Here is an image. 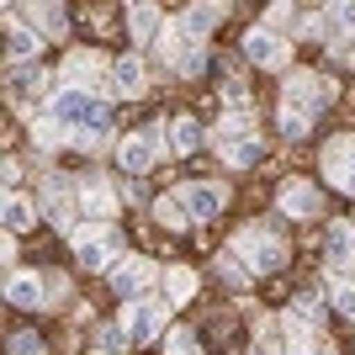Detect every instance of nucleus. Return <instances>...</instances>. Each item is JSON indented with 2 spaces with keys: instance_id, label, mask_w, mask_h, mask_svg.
<instances>
[{
  "instance_id": "f257e3e1",
  "label": "nucleus",
  "mask_w": 355,
  "mask_h": 355,
  "mask_svg": "<svg viewBox=\"0 0 355 355\" xmlns=\"http://www.w3.org/2000/svg\"><path fill=\"white\" fill-rule=\"evenodd\" d=\"M329 96H334V85H329L324 74H292L286 90H282V133L302 138V133H308V122L324 112Z\"/></svg>"
},
{
  "instance_id": "f03ea898",
  "label": "nucleus",
  "mask_w": 355,
  "mask_h": 355,
  "mask_svg": "<svg viewBox=\"0 0 355 355\" xmlns=\"http://www.w3.org/2000/svg\"><path fill=\"white\" fill-rule=\"evenodd\" d=\"M74 254H80V266L101 270V266H117V234L106 228V223H85V228H74Z\"/></svg>"
},
{
  "instance_id": "7ed1b4c3",
  "label": "nucleus",
  "mask_w": 355,
  "mask_h": 355,
  "mask_svg": "<svg viewBox=\"0 0 355 355\" xmlns=\"http://www.w3.org/2000/svg\"><path fill=\"white\" fill-rule=\"evenodd\" d=\"M239 260L250 270H260V276H270V270L286 260V250H282V239H270L266 228H250V234L239 239Z\"/></svg>"
},
{
  "instance_id": "20e7f679",
  "label": "nucleus",
  "mask_w": 355,
  "mask_h": 355,
  "mask_svg": "<svg viewBox=\"0 0 355 355\" xmlns=\"http://www.w3.org/2000/svg\"><path fill=\"white\" fill-rule=\"evenodd\" d=\"M175 202H180V212L191 223H207V218H218L223 212V191L212 186V180H196V186H175Z\"/></svg>"
},
{
  "instance_id": "39448f33",
  "label": "nucleus",
  "mask_w": 355,
  "mask_h": 355,
  "mask_svg": "<svg viewBox=\"0 0 355 355\" xmlns=\"http://www.w3.org/2000/svg\"><path fill=\"white\" fill-rule=\"evenodd\" d=\"M324 175L340 186L345 196H355V138H334V144L324 148Z\"/></svg>"
},
{
  "instance_id": "423d86ee",
  "label": "nucleus",
  "mask_w": 355,
  "mask_h": 355,
  "mask_svg": "<svg viewBox=\"0 0 355 355\" xmlns=\"http://www.w3.org/2000/svg\"><path fill=\"white\" fill-rule=\"evenodd\" d=\"M244 59L260 64V69H286V59H292V48L276 37L270 27H254L250 37H244Z\"/></svg>"
},
{
  "instance_id": "0eeeda50",
  "label": "nucleus",
  "mask_w": 355,
  "mask_h": 355,
  "mask_svg": "<svg viewBox=\"0 0 355 355\" xmlns=\"http://www.w3.org/2000/svg\"><path fill=\"white\" fill-rule=\"evenodd\" d=\"M154 282H159V270L148 266V260H117V266H112V286H117L128 302H138Z\"/></svg>"
},
{
  "instance_id": "6e6552de",
  "label": "nucleus",
  "mask_w": 355,
  "mask_h": 355,
  "mask_svg": "<svg viewBox=\"0 0 355 355\" xmlns=\"http://www.w3.org/2000/svg\"><path fill=\"white\" fill-rule=\"evenodd\" d=\"M122 318H128L122 329H128V340H133V345H148L164 329V308H159V302H128Z\"/></svg>"
},
{
  "instance_id": "1a4fd4ad",
  "label": "nucleus",
  "mask_w": 355,
  "mask_h": 355,
  "mask_svg": "<svg viewBox=\"0 0 355 355\" xmlns=\"http://www.w3.org/2000/svg\"><path fill=\"white\" fill-rule=\"evenodd\" d=\"M164 53H170V64H175L180 74H196V69H207V53H202V43L196 37H186V32H170L164 37Z\"/></svg>"
},
{
  "instance_id": "9d476101",
  "label": "nucleus",
  "mask_w": 355,
  "mask_h": 355,
  "mask_svg": "<svg viewBox=\"0 0 355 355\" xmlns=\"http://www.w3.org/2000/svg\"><path fill=\"white\" fill-rule=\"evenodd\" d=\"M154 154H159V133H154V128H148V133H133L128 144L117 148L122 170H133V175H144L148 164H154Z\"/></svg>"
},
{
  "instance_id": "9b49d317",
  "label": "nucleus",
  "mask_w": 355,
  "mask_h": 355,
  "mask_svg": "<svg viewBox=\"0 0 355 355\" xmlns=\"http://www.w3.org/2000/svg\"><path fill=\"white\" fill-rule=\"evenodd\" d=\"M324 254L334 270H355V223H334L324 239Z\"/></svg>"
},
{
  "instance_id": "f8f14e48",
  "label": "nucleus",
  "mask_w": 355,
  "mask_h": 355,
  "mask_svg": "<svg viewBox=\"0 0 355 355\" xmlns=\"http://www.w3.org/2000/svg\"><path fill=\"white\" fill-rule=\"evenodd\" d=\"M112 85H117V96H144V85H148L144 59H138V53L117 59V64H112Z\"/></svg>"
},
{
  "instance_id": "ddd939ff",
  "label": "nucleus",
  "mask_w": 355,
  "mask_h": 355,
  "mask_svg": "<svg viewBox=\"0 0 355 355\" xmlns=\"http://www.w3.org/2000/svg\"><path fill=\"white\" fill-rule=\"evenodd\" d=\"M313 313L297 302L292 313H286V355H313Z\"/></svg>"
},
{
  "instance_id": "4468645a",
  "label": "nucleus",
  "mask_w": 355,
  "mask_h": 355,
  "mask_svg": "<svg viewBox=\"0 0 355 355\" xmlns=\"http://www.w3.org/2000/svg\"><path fill=\"white\" fill-rule=\"evenodd\" d=\"M282 207L292 212V218H313V212H318V191H313L308 180H286L282 186Z\"/></svg>"
},
{
  "instance_id": "2eb2a0df",
  "label": "nucleus",
  "mask_w": 355,
  "mask_h": 355,
  "mask_svg": "<svg viewBox=\"0 0 355 355\" xmlns=\"http://www.w3.org/2000/svg\"><path fill=\"white\" fill-rule=\"evenodd\" d=\"M6 297H11L16 308H37V302H43V282L27 276V270H11V276H6Z\"/></svg>"
},
{
  "instance_id": "dca6fc26",
  "label": "nucleus",
  "mask_w": 355,
  "mask_h": 355,
  "mask_svg": "<svg viewBox=\"0 0 355 355\" xmlns=\"http://www.w3.org/2000/svg\"><path fill=\"white\" fill-rule=\"evenodd\" d=\"M80 207H85L90 223H112V212H117V191H112V186H85Z\"/></svg>"
},
{
  "instance_id": "f3484780",
  "label": "nucleus",
  "mask_w": 355,
  "mask_h": 355,
  "mask_svg": "<svg viewBox=\"0 0 355 355\" xmlns=\"http://www.w3.org/2000/svg\"><path fill=\"white\" fill-rule=\"evenodd\" d=\"M318 32L329 37V48H340L345 32H355V6H329V11L318 16Z\"/></svg>"
},
{
  "instance_id": "a211bd4d",
  "label": "nucleus",
  "mask_w": 355,
  "mask_h": 355,
  "mask_svg": "<svg viewBox=\"0 0 355 355\" xmlns=\"http://www.w3.org/2000/svg\"><path fill=\"white\" fill-rule=\"evenodd\" d=\"M43 212L59 228H69V218H74V207H69V180H48V191H43Z\"/></svg>"
},
{
  "instance_id": "6ab92c4d",
  "label": "nucleus",
  "mask_w": 355,
  "mask_h": 355,
  "mask_svg": "<svg viewBox=\"0 0 355 355\" xmlns=\"http://www.w3.org/2000/svg\"><path fill=\"white\" fill-rule=\"evenodd\" d=\"M164 133H170V144H175V154H196V148L207 144V133H202V128H196L191 117H175V122H170V128H164Z\"/></svg>"
},
{
  "instance_id": "aec40b11",
  "label": "nucleus",
  "mask_w": 355,
  "mask_h": 355,
  "mask_svg": "<svg viewBox=\"0 0 355 355\" xmlns=\"http://www.w3.org/2000/svg\"><path fill=\"white\" fill-rule=\"evenodd\" d=\"M159 21H164V16L154 11V6H133V11H128V27H133V37H138V43H154V37L164 32Z\"/></svg>"
},
{
  "instance_id": "412c9836",
  "label": "nucleus",
  "mask_w": 355,
  "mask_h": 355,
  "mask_svg": "<svg viewBox=\"0 0 355 355\" xmlns=\"http://www.w3.org/2000/svg\"><path fill=\"white\" fill-rule=\"evenodd\" d=\"M212 21H218V6H191V11L180 16L175 27L186 32V37H196V43H202V37H207V32H212Z\"/></svg>"
},
{
  "instance_id": "4be33fe9",
  "label": "nucleus",
  "mask_w": 355,
  "mask_h": 355,
  "mask_svg": "<svg viewBox=\"0 0 355 355\" xmlns=\"http://www.w3.org/2000/svg\"><path fill=\"white\" fill-rule=\"evenodd\" d=\"M101 74V59L90 53V48H80V53H69V85H85L90 90V80Z\"/></svg>"
},
{
  "instance_id": "5701e85b",
  "label": "nucleus",
  "mask_w": 355,
  "mask_h": 355,
  "mask_svg": "<svg viewBox=\"0 0 355 355\" xmlns=\"http://www.w3.org/2000/svg\"><path fill=\"white\" fill-rule=\"evenodd\" d=\"M191 292H196V276L186 266L164 270V297H170V302H191Z\"/></svg>"
},
{
  "instance_id": "b1692460",
  "label": "nucleus",
  "mask_w": 355,
  "mask_h": 355,
  "mask_svg": "<svg viewBox=\"0 0 355 355\" xmlns=\"http://www.w3.org/2000/svg\"><path fill=\"white\" fill-rule=\"evenodd\" d=\"M0 212H6V234H27V228H32V202H21V196H6V207H0Z\"/></svg>"
},
{
  "instance_id": "393cba45",
  "label": "nucleus",
  "mask_w": 355,
  "mask_h": 355,
  "mask_svg": "<svg viewBox=\"0 0 355 355\" xmlns=\"http://www.w3.org/2000/svg\"><path fill=\"white\" fill-rule=\"evenodd\" d=\"M37 48H43V37H37L32 27H21V21H11V59L21 64V59H32Z\"/></svg>"
},
{
  "instance_id": "a878e982",
  "label": "nucleus",
  "mask_w": 355,
  "mask_h": 355,
  "mask_svg": "<svg viewBox=\"0 0 355 355\" xmlns=\"http://www.w3.org/2000/svg\"><path fill=\"white\" fill-rule=\"evenodd\" d=\"M32 138H37V148H53V144L69 138V128H64L59 117H37V122H32Z\"/></svg>"
},
{
  "instance_id": "bb28decb",
  "label": "nucleus",
  "mask_w": 355,
  "mask_h": 355,
  "mask_svg": "<svg viewBox=\"0 0 355 355\" xmlns=\"http://www.w3.org/2000/svg\"><path fill=\"white\" fill-rule=\"evenodd\" d=\"M37 21H43V32H53V37H64V27H69V11L64 6H37Z\"/></svg>"
},
{
  "instance_id": "cd10ccee",
  "label": "nucleus",
  "mask_w": 355,
  "mask_h": 355,
  "mask_svg": "<svg viewBox=\"0 0 355 355\" xmlns=\"http://www.w3.org/2000/svg\"><path fill=\"white\" fill-rule=\"evenodd\" d=\"M334 308H340V318H355V282L334 286Z\"/></svg>"
},
{
  "instance_id": "c85d7f7f",
  "label": "nucleus",
  "mask_w": 355,
  "mask_h": 355,
  "mask_svg": "<svg viewBox=\"0 0 355 355\" xmlns=\"http://www.w3.org/2000/svg\"><path fill=\"white\" fill-rule=\"evenodd\" d=\"M154 212H159V223H164V228H186V223H191L186 212H180V202H159Z\"/></svg>"
},
{
  "instance_id": "c756f323",
  "label": "nucleus",
  "mask_w": 355,
  "mask_h": 355,
  "mask_svg": "<svg viewBox=\"0 0 355 355\" xmlns=\"http://www.w3.org/2000/svg\"><path fill=\"white\" fill-rule=\"evenodd\" d=\"M170 355H202V345H196L186 329H175V334H170Z\"/></svg>"
},
{
  "instance_id": "7c9ffc66",
  "label": "nucleus",
  "mask_w": 355,
  "mask_h": 355,
  "mask_svg": "<svg viewBox=\"0 0 355 355\" xmlns=\"http://www.w3.org/2000/svg\"><path fill=\"white\" fill-rule=\"evenodd\" d=\"M11 355H43V340L37 334H11Z\"/></svg>"
},
{
  "instance_id": "2f4dec72",
  "label": "nucleus",
  "mask_w": 355,
  "mask_h": 355,
  "mask_svg": "<svg viewBox=\"0 0 355 355\" xmlns=\"http://www.w3.org/2000/svg\"><path fill=\"white\" fill-rule=\"evenodd\" d=\"M117 345H128V329H101V350L112 355Z\"/></svg>"
},
{
  "instance_id": "473e14b6",
  "label": "nucleus",
  "mask_w": 355,
  "mask_h": 355,
  "mask_svg": "<svg viewBox=\"0 0 355 355\" xmlns=\"http://www.w3.org/2000/svg\"><path fill=\"white\" fill-rule=\"evenodd\" d=\"M90 355H106V350H90Z\"/></svg>"
}]
</instances>
